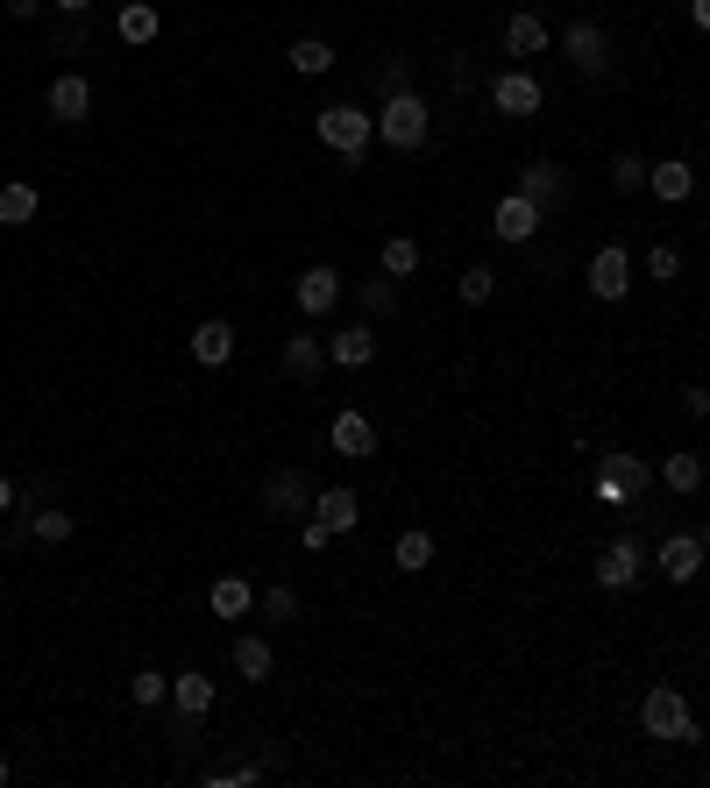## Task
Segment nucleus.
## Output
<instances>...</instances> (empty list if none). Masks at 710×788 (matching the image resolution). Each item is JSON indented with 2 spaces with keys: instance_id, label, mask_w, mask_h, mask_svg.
<instances>
[{
  "instance_id": "f257e3e1",
  "label": "nucleus",
  "mask_w": 710,
  "mask_h": 788,
  "mask_svg": "<svg viewBox=\"0 0 710 788\" xmlns=\"http://www.w3.org/2000/svg\"><path fill=\"white\" fill-rule=\"evenodd\" d=\"M640 732H646V739H668V746L697 739V718H689V697H682L675 682L646 689V703H640Z\"/></svg>"
},
{
  "instance_id": "f03ea898",
  "label": "nucleus",
  "mask_w": 710,
  "mask_h": 788,
  "mask_svg": "<svg viewBox=\"0 0 710 788\" xmlns=\"http://www.w3.org/2000/svg\"><path fill=\"white\" fill-rule=\"evenodd\" d=\"M320 143L334 149V157H349V164H362V149H370V136H377V121L370 114H356L349 100H334V107H320Z\"/></svg>"
},
{
  "instance_id": "7ed1b4c3",
  "label": "nucleus",
  "mask_w": 710,
  "mask_h": 788,
  "mask_svg": "<svg viewBox=\"0 0 710 788\" xmlns=\"http://www.w3.org/2000/svg\"><path fill=\"white\" fill-rule=\"evenodd\" d=\"M427 128H434V114H427L419 93H391L383 114H377V136L391 143V149H419V143H427Z\"/></svg>"
},
{
  "instance_id": "20e7f679",
  "label": "nucleus",
  "mask_w": 710,
  "mask_h": 788,
  "mask_svg": "<svg viewBox=\"0 0 710 788\" xmlns=\"http://www.w3.org/2000/svg\"><path fill=\"white\" fill-rule=\"evenodd\" d=\"M263 512H271V518H305V512H313V484H305V469L284 463V469L263 476Z\"/></svg>"
},
{
  "instance_id": "39448f33",
  "label": "nucleus",
  "mask_w": 710,
  "mask_h": 788,
  "mask_svg": "<svg viewBox=\"0 0 710 788\" xmlns=\"http://www.w3.org/2000/svg\"><path fill=\"white\" fill-rule=\"evenodd\" d=\"M632 292V256H625V249L619 242H604L597 249V256H590V299H625Z\"/></svg>"
},
{
  "instance_id": "423d86ee",
  "label": "nucleus",
  "mask_w": 710,
  "mask_h": 788,
  "mask_svg": "<svg viewBox=\"0 0 710 788\" xmlns=\"http://www.w3.org/2000/svg\"><path fill=\"white\" fill-rule=\"evenodd\" d=\"M490 107L512 114V121L541 114V79H533V71H497V79H490Z\"/></svg>"
},
{
  "instance_id": "0eeeda50",
  "label": "nucleus",
  "mask_w": 710,
  "mask_h": 788,
  "mask_svg": "<svg viewBox=\"0 0 710 788\" xmlns=\"http://www.w3.org/2000/svg\"><path fill=\"white\" fill-rule=\"evenodd\" d=\"M541 206H533L526 200V192H512V200H497V214H490V235L497 242H533V235H541Z\"/></svg>"
},
{
  "instance_id": "6e6552de",
  "label": "nucleus",
  "mask_w": 710,
  "mask_h": 788,
  "mask_svg": "<svg viewBox=\"0 0 710 788\" xmlns=\"http://www.w3.org/2000/svg\"><path fill=\"white\" fill-rule=\"evenodd\" d=\"M341 299V271L334 263H305L299 271V313H334Z\"/></svg>"
},
{
  "instance_id": "1a4fd4ad",
  "label": "nucleus",
  "mask_w": 710,
  "mask_h": 788,
  "mask_svg": "<svg viewBox=\"0 0 710 788\" xmlns=\"http://www.w3.org/2000/svg\"><path fill=\"white\" fill-rule=\"evenodd\" d=\"M654 562H661L668 583H697V568H703V541H697V533H668Z\"/></svg>"
},
{
  "instance_id": "9d476101",
  "label": "nucleus",
  "mask_w": 710,
  "mask_h": 788,
  "mask_svg": "<svg viewBox=\"0 0 710 788\" xmlns=\"http://www.w3.org/2000/svg\"><path fill=\"white\" fill-rule=\"evenodd\" d=\"M86 114H93V86L79 79V71H65V79H50V121L79 128Z\"/></svg>"
},
{
  "instance_id": "9b49d317",
  "label": "nucleus",
  "mask_w": 710,
  "mask_h": 788,
  "mask_svg": "<svg viewBox=\"0 0 710 788\" xmlns=\"http://www.w3.org/2000/svg\"><path fill=\"white\" fill-rule=\"evenodd\" d=\"M562 50H568V65H575V71H590V79H597V71L611 65V57H604L611 43H604V29H597V22H575V29L562 36Z\"/></svg>"
},
{
  "instance_id": "f8f14e48",
  "label": "nucleus",
  "mask_w": 710,
  "mask_h": 788,
  "mask_svg": "<svg viewBox=\"0 0 710 788\" xmlns=\"http://www.w3.org/2000/svg\"><path fill=\"white\" fill-rule=\"evenodd\" d=\"M597 583L604 590H632V583H640V541H611L597 554Z\"/></svg>"
},
{
  "instance_id": "ddd939ff",
  "label": "nucleus",
  "mask_w": 710,
  "mask_h": 788,
  "mask_svg": "<svg viewBox=\"0 0 710 788\" xmlns=\"http://www.w3.org/2000/svg\"><path fill=\"white\" fill-rule=\"evenodd\" d=\"M328 440H334V455H349V463H362V455H377V427H370L362 412H334Z\"/></svg>"
},
{
  "instance_id": "4468645a",
  "label": "nucleus",
  "mask_w": 710,
  "mask_h": 788,
  "mask_svg": "<svg viewBox=\"0 0 710 788\" xmlns=\"http://www.w3.org/2000/svg\"><path fill=\"white\" fill-rule=\"evenodd\" d=\"M227 356H235V327H227V320H200V327H192V362L221 370Z\"/></svg>"
},
{
  "instance_id": "2eb2a0df",
  "label": "nucleus",
  "mask_w": 710,
  "mask_h": 788,
  "mask_svg": "<svg viewBox=\"0 0 710 788\" xmlns=\"http://www.w3.org/2000/svg\"><path fill=\"white\" fill-rule=\"evenodd\" d=\"M646 185H654V200H668V206H682L689 192H697V171H689L682 157H661L654 171H646Z\"/></svg>"
},
{
  "instance_id": "dca6fc26",
  "label": "nucleus",
  "mask_w": 710,
  "mask_h": 788,
  "mask_svg": "<svg viewBox=\"0 0 710 788\" xmlns=\"http://www.w3.org/2000/svg\"><path fill=\"white\" fill-rule=\"evenodd\" d=\"M284 370H292L299 383H313L320 370H328V341H320V334H292V341H284Z\"/></svg>"
},
{
  "instance_id": "f3484780",
  "label": "nucleus",
  "mask_w": 710,
  "mask_h": 788,
  "mask_svg": "<svg viewBox=\"0 0 710 788\" xmlns=\"http://www.w3.org/2000/svg\"><path fill=\"white\" fill-rule=\"evenodd\" d=\"M171 703H178V718H206L214 710V682L200 668H185V675H171Z\"/></svg>"
},
{
  "instance_id": "a211bd4d",
  "label": "nucleus",
  "mask_w": 710,
  "mask_h": 788,
  "mask_svg": "<svg viewBox=\"0 0 710 788\" xmlns=\"http://www.w3.org/2000/svg\"><path fill=\"white\" fill-rule=\"evenodd\" d=\"M370 356H377L370 327H341V334H328V362H341V370H362Z\"/></svg>"
},
{
  "instance_id": "6ab92c4d",
  "label": "nucleus",
  "mask_w": 710,
  "mask_h": 788,
  "mask_svg": "<svg viewBox=\"0 0 710 788\" xmlns=\"http://www.w3.org/2000/svg\"><path fill=\"white\" fill-rule=\"evenodd\" d=\"M519 192H526V200L547 214V206H562V192H568V185H562V171H554V164L541 157V164H526V171H519Z\"/></svg>"
},
{
  "instance_id": "aec40b11",
  "label": "nucleus",
  "mask_w": 710,
  "mask_h": 788,
  "mask_svg": "<svg viewBox=\"0 0 710 788\" xmlns=\"http://www.w3.org/2000/svg\"><path fill=\"white\" fill-rule=\"evenodd\" d=\"M206 604H214V619H249L256 590H249V575H221V583L206 590Z\"/></svg>"
},
{
  "instance_id": "412c9836",
  "label": "nucleus",
  "mask_w": 710,
  "mask_h": 788,
  "mask_svg": "<svg viewBox=\"0 0 710 788\" xmlns=\"http://www.w3.org/2000/svg\"><path fill=\"white\" fill-rule=\"evenodd\" d=\"M271 668H278L271 640H256V632H242V640H235V675H242V682H271Z\"/></svg>"
},
{
  "instance_id": "4be33fe9",
  "label": "nucleus",
  "mask_w": 710,
  "mask_h": 788,
  "mask_svg": "<svg viewBox=\"0 0 710 788\" xmlns=\"http://www.w3.org/2000/svg\"><path fill=\"white\" fill-rule=\"evenodd\" d=\"M313 518H328L334 533H356V518H362V505H356V490H313Z\"/></svg>"
},
{
  "instance_id": "5701e85b",
  "label": "nucleus",
  "mask_w": 710,
  "mask_h": 788,
  "mask_svg": "<svg viewBox=\"0 0 710 788\" xmlns=\"http://www.w3.org/2000/svg\"><path fill=\"white\" fill-rule=\"evenodd\" d=\"M505 50L512 57H541L547 50V22H541V14H512V22H505Z\"/></svg>"
},
{
  "instance_id": "b1692460",
  "label": "nucleus",
  "mask_w": 710,
  "mask_h": 788,
  "mask_svg": "<svg viewBox=\"0 0 710 788\" xmlns=\"http://www.w3.org/2000/svg\"><path fill=\"white\" fill-rule=\"evenodd\" d=\"M36 206H43V200H36V185H22V178L0 185V227H29Z\"/></svg>"
},
{
  "instance_id": "393cba45",
  "label": "nucleus",
  "mask_w": 710,
  "mask_h": 788,
  "mask_svg": "<svg viewBox=\"0 0 710 788\" xmlns=\"http://www.w3.org/2000/svg\"><path fill=\"white\" fill-rule=\"evenodd\" d=\"M114 29H121V43H149V36L164 29V14L149 8V0H128V8H121V22H114Z\"/></svg>"
},
{
  "instance_id": "a878e982",
  "label": "nucleus",
  "mask_w": 710,
  "mask_h": 788,
  "mask_svg": "<svg viewBox=\"0 0 710 788\" xmlns=\"http://www.w3.org/2000/svg\"><path fill=\"white\" fill-rule=\"evenodd\" d=\"M292 71H299V79H320V71H334V50L320 43V36H299V43H292Z\"/></svg>"
},
{
  "instance_id": "bb28decb",
  "label": "nucleus",
  "mask_w": 710,
  "mask_h": 788,
  "mask_svg": "<svg viewBox=\"0 0 710 788\" xmlns=\"http://www.w3.org/2000/svg\"><path fill=\"white\" fill-rule=\"evenodd\" d=\"M490 292H497V271H490V263H469V271L455 278V299H463V305H484Z\"/></svg>"
},
{
  "instance_id": "cd10ccee",
  "label": "nucleus",
  "mask_w": 710,
  "mask_h": 788,
  "mask_svg": "<svg viewBox=\"0 0 710 788\" xmlns=\"http://www.w3.org/2000/svg\"><path fill=\"white\" fill-rule=\"evenodd\" d=\"M412 271H419V242L391 235V242H383V278H412Z\"/></svg>"
},
{
  "instance_id": "c85d7f7f",
  "label": "nucleus",
  "mask_w": 710,
  "mask_h": 788,
  "mask_svg": "<svg viewBox=\"0 0 710 788\" xmlns=\"http://www.w3.org/2000/svg\"><path fill=\"white\" fill-rule=\"evenodd\" d=\"M661 484H668V490H682V497H689V490H697V484H703V463H697V455H668V463H661Z\"/></svg>"
},
{
  "instance_id": "c756f323",
  "label": "nucleus",
  "mask_w": 710,
  "mask_h": 788,
  "mask_svg": "<svg viewBox=\"0 0 710 788\" xmlns=\"http://www.w3.org/2000/svg\"><path fill=\"white\" fill-rule=\"evenodd\" d=\"M398 568H406V575H419V568H427L434 562V533H398Z\"/></svg>"
},
{
  "instance_id": "7c9ffc66",
  "label": "nucleus",
  "mask_w": 710,
  "mask_h": 788,
  "mask_svg": "<svg viewBox=\"0 0 710 788\" xmlns=\"http://www.w3.org/2000/svg\"><path fill=\"white\" fill-rule=\"evenodd\" d=\"M263 775H271V767H263V760H242V767H206V788H249V781H263Z\"/></svg>"
},
{
  "instance_id": "2f4dec72",
  "label": "nucleus",
  "mask_w": 710,
  "mask_h": 788,
  "mask_svg": "<svg viewBox=\"0 0 710 788\" xmlns=\"http://www.w3.org/2000/svg\"><path fill=\"white\" fill-rule=\"evenodd\" d=\"M29 533H36L43 547H65V541H71V512H36V518H29Z\"/></svg>"
},
{
  "instance_id": "473e14b6",
  "label": "nucleus",
  "mask_w": 710,
  "mask_h": 788,
  "mask_svg": "<svg viewBox=\"0 0 710 788\" xmlns=\"http://www.w3.org/2000/svg\"><path fill=\"white\" fill-rule=\"evenodd\" d=\"M128 697H136V703H164V697H171V675H157V668H136V675H128Z\"/></svg>"
},
{
  "instance_id": "72a5a7b5",
  "label": "nucleus",
  "mask_w": 710,
  "mask_h": 788,
  "mask_svg": "<svg viewBox=\"0 0 710 788\" xmlns=\"http://www.w3.org/2000/svg\"><path fill=\"white\" fill-rule=\"evenodd\" d=\"M646 171H654V164H640V157H619V164H611V185H619V192H640V185H646Z\"/></svg>"
},
{
  "instance_id": "f704fd0d",
  "label": "nucleus",
  "mask_w": 710,
  "mask_h": 788,
  "mask_svg": "<svg viewBox=\"0 0 710 788\" xmlns=\"http://www.w3.org/2000/svg\"><path fill=\"white\" fill-rule=\"evenodd\" d=\"M362 305L383 320V313H398V292H391V278H377V284H362Z\"/></svg>"
},
{
  "instance_id": "c9c22d12",
  "label": "nucleus",
  "mask_w": 710,
  "mask_h": 788,
  "mask_svg": "<svg viewBox=\"0 0 710 788\" xmlns=\"http://www.w3.org/2000/svg\"><path fill=\"white\" fill-rule=\"evenodd\" d=\"M263 619H271V625H292V619H299V597H292V590H271V597H263Z\"/></svg>"
},
{
  "instance_id": "e433bc0d",
  "label": "nucleus",
  "mask_w": 710,
  "mask_h": 788,
  "mask_svg": "<svg viewBox=\"0 0 710 788\" xmlns=\"http://www.w3.org/2000/svg\"><path fill=\"white\" fill-rule=\"evenodd\" d=\"M675 271H682V256H675V249H668V242H661V249H654V256H646V278H661V284H668V278H675Z\"/></svg>"
},
{
  "instance_id": "4c0bfd02",
  "label": "nucleus",
  "mask_w": 710,
  "mask_h": 788,
  "mask_svg": "<svg viewBox=\"0 0 710 788\" xmlns=\"http://www.w3.org/2000/svg\"><path fill=\"white\" fill-rule=\"evenodd\" d=\"M682 412H689V419H703V412H710V391H703V383H697V391H682Z\"/></svg>"
},
{
  "instance_id": "58836bf2",
  "label": "nucleus",
  "mask_w": 710,
  "mask_h": 788,
  "mask_svg": "<svg viewBox=\"0 0 710 788\" xmlns=\"http://www.w3.org/2000/svg\"><path fill=\"white\" fill-rule=\"evenodd\" d=\"M0 8H8V14H14V22H29V14H36V8H43V0H0Z\"/></svg>"
},
{
  "instance_id": "ea45409f",
  "label": "nucleus",
  "mask_w": 710,
  "mask_h": 788,
  "mask_svg": "<svg viewBox=\"0 0 710 788\" xmlns=\"http://www.w3.org/2000/svg\"><path fill=\"white\" fill-rule=\"evenodd\" d=\"M689 14H697V29L710 36V0H689Z\"/></svg>"
},
{
  "instance_id": "a19ab883",
  "label": "nucleus",
  "mask_w": 710,
  "mask_h": 788,
  "mask_svg": "<svg viewBox=\"0 0 710 788\" xmlns=\"http://www.w3.org/2000/svg\"><path fill=\"white\" fill-rule=\"evenodd\" d=\"M50 8H65V14H86V8H93V0H50Z\"/></svg>"
},
{
  "instance_id": "79ce46f5",
  "label": "nucleus",
  "mask_w": 710,
  "mask_h": 788,
  "mask_svg": "<svg viewBox=\"0 0 710 788\" xmlns=\"http://www.w3.org/2000/svg\"><path fill=\"white\" fill-rule=\"evenodd\" d=\"M14 505V484H8V476H0V512H8Z\"/></svg>"
},
{
  "instance_id": "37998d69",
  "label": "nucleus",
  "mask_w": 710,
  "mask_h": 788,
  "mask_svg": "<svg viewBox=\"0 0 710 788\" xmlns=\"http://www.w3.org/2000/svg\"><path fill=\"white\" fill-rule=\"evenodd\" d=\"M8 781H14V767H8V760H0V788H8Z\"/></svg>"
}]
</instances>
